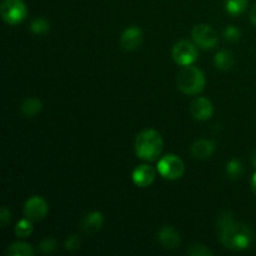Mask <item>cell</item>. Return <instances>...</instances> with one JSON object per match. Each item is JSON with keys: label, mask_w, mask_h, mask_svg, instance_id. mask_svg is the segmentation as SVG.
<instances>
[{"label": "cell", "mask_w": 256, "mask_h": 256, "mask_svg": "<svg viewBox=\"0 0 256 256\" xmlns=\"http://www.w3.org/2000/svg\"><path fill=\"white\" fill-rule=\"evenodd\" d=\"M220 240L222 245L232 250H244L250 246L254 239L252 229L246 225L236 224L229 214L219 218Z\"/></svg>", "instance_id": "6da1fadb"}, {"label": "cell", "mask_w": 256, "mask_h": 256, "mask_svg": "<svg viewBox=\"0 0 256 256\" xmlns=\"http://www.w3.org/2000/svg\"><path fill=\"white\" fill-rule=\"evenodd\" d=\"M162 150V138L156 130H144L135 139V152L140 159L152 162Z\"/></svg>", "instance_id": "7a4b0ae2"}, {"label": "cell", "mask_w": 256, "mask_h": 256, "mask_svg": "<svg viewBox=\"0 0 256 256\" xmlns=\"http://www.w3.org/2000/svg\"><path fill=\"white\" fill-rule=\"evenodd\" d=\"M178 88L184 94L196 95L202 92L205 86V75L199 68L188 65L178 74Z\"/></svg>", "instance_id": "3957f363"}, {"label": "cell", "mask_w": 256, "mask_h": 256, "mask_svg": "<svg viewBox=\"0 0 256 256\" xmlns=\"http://www.w3.org/2000/svg\"><path fill=\"white\" fill-rule=\"evenodd\" d=\"M0 12L2 19L10 25L20 24L28 15L26 5L22 0H2Z\"/></svg>", "instance_id": "277c9868"}, {"label": "cell", "mask_w": 256, "mask_h": 256, "mask_svg": "<svg viewBox=\"0 0 256 256\" xmlns=\"http://www.w3.org/2000/svg\"><path fill=\"white\" fill-rule=\"evenodd\" d=\"M158 170L160 175L168 180H176L182 176L184 174V162L179 156L174 154H170L160 159L158 164Z\"/></svg>", "instance_id": "5b68a950"}, {"label": "cell", "mask_w": 256, "mask_h": 256, "mask_svg": "<svg viewBox=\"0 0 256 256\" xmlns=\"http://www.w3.org/2000/svg\"><path fill=\"white\" fill-rule=\"evenodd\" d=\"M172 58L178 65L188 66L198 59V50L194 46V44H192L188 40H182V42H176L172 48Z\"/></svg>", "instance_id": "8992f818"}, {"label": "cell", "mask_w": 256, "mask_h": 256, "mask_svg": "<svg viewBox=\"0 0 256 256\" xmlns=\"http://www.w3.org/2000/svg\"><path fill=\"white\" fill-rule=\"evenodd\" d=\"M192 34L195 44L202 49H212V48L216 46L218 40H219L216 32L210 25L206 24L196 25L192 29Z\"/></svg>", "instance_id": "52a82bcc"}, {"label": "cell", "mask_w": 256, "mask_h": 256, "mask_svg": "<svg viewBox=\"0 0 256 256\" xmlns=\"http://www.w3.org/2000/svg\"><path fill=\"white\" fill-rule=\"evenodd\" d=\"M48 204L42 198L32 196L26 200L24 205V214L32 222L42 220L48 214Z\"/></svg>", "instance_id": "ba28073f"}, {"label": "cell", "mask_w": 256, "mask_h": 256, "mask_svg": "<svg viewBox=\"0 0 256 256\" xmlns=\"http://www.w3.org/2000/svg\"><path fill=\"white\" fill-rule=\"evenodd\" d=\"M190 112H192V116L196 120H204L210 119L212 116V112H214V108H212V102L206 98H196L194 102H192V106H190Z\"/></svg>", "instance_id": "9c48e42d"}, {"label": "cell", "mask_w": 256, "mask_h": 256, "mask_svg": "<svg viewBox=\"0 0 256 256\" xmlns=\"http://www.w3.org/2000/svg\"><path fill=\"white\" fill-rule=\"evenodd\" d=\"M142 30L138 26H129L122 35L120 39V44H122V49L132 52L135 50L140 44H142Z\"/></svg>", "instance_id": "30bf717a"}, {"label": "cell", "mask_w": 256, "mask_h": 256, "mask_svg": "<svg viewBox=\"0 0 256 256\" xmlns=\"http://www.w3.org/2000/svg\"><path fill=\"white\" fill-rule=\"evenodd\" d=\"M155 180V170L150 165H139L132 172V182L140 188H146L152 185Z\"/></svg>", "instance_id": "8fae6325"}, {"label": "cell", "mask_w": 256, "mask_h": 256, "mask_svg": "<svg viewBox=\"0 0 256 256\" xmlns=\"http://www.w3.org/2000/svg\"><path fill=\"white\" fill-rule=\"evenodd\" d=\"M158 239L165 249H175L180 244V234L172 226H162L158 232Z\"/></svg>", "instance_id": "7c38bea8"}, {"label": "cell", "mask_w": 256, "mask_h": 256, "mask_svg": "<svg viewBox=\"0 0 256 256\" xmlns=\"http://www.w3.org/2000/svg\"><path fill=\"white\" fill-rule=\"evenodd\" d=\"M102 224H104V216H102V212H92L85 215L82 222V229L86 234H94V232H98L102 229Z\"/></svg>", "instance_id": "4fadbf2b"}, {"label": "cell", "mask_w": 256, "mask_h": 256, "mask_svg": "<svg viewBox=\"0 0 256 256\" xmlns=\"http://www.w3.org/2000/svg\"><path fill=\"white\" fill-rule=\"evenodd\" d=\"M192 154L196 159H208L215 152V144L209 140H198L192 145Z\"/></svg>", "instance_id": "5bb4252c"}, {"label": "cell", "mask_w": 256, "mask_h": 256, "mask_svg": "<svg viewBox=\"0 0 256 256\" xmlns=\"http://www.w3.org/2000/svg\"><path fill=\"white\" fill-rule=\"evenodd\" d=\"M42 104L39 99H36V98H28L22 104L20 112H22V114L24 116L32 118L42 110Z\"/></svg>", "instance_id": "9a60e30c"}, {"label": "cell", "mask_w": 256, "mask_h": 256, "mask_svg": "<svg viewBox=\"0 0 256 256\" xmlns=\"http://www.w3.org/2000/svg\"><path fill=\"white\" fill-rule=\"evenodd\" d=\"M215 65L220 70H229L234 65V56L228 50H222L215 55Z\"/></svg>", "instance_id": "2e32d148"}, {"label": "cell", "mask_w": 256, "mask_h": 256, "mask_svg": "<svg viewBox=\"0 0 256 256\" xmlns=\"http://www.w3.org/2000/svg\"><path fill=\"white\" fill-rule=\"evenodd\" d=\"M8 255L10 256H32L35 254L32 245L26 242H14L8 248Z\"/></svg>", "instance_id": "e0dca14e"}, {"label": "cell", "mask_w": 256, "mask_h": 256, "mask_svg": "<svg viewBox=\"0 0 256 256\" xmlns=\"http://www.w3.org/2000/svg\"><path fill=\"white\" fill-rule=\"evenodd\" d=\"M248 6V0H226V10L232 15H239L245 12Z\"/></svg>", "instance_id": "ac0fdd59"}, {"label": "cell", "mask_w": 256, "mask_h": 256, "mask_svg": "<svg viewBox=\"0 0 256 256\" xmlns=\"http://www.w3.org/2000/svg\"><path fill=\"white\" fill-rule=\"evenodd\" d=\"M32 232V224L30 219H22L15 226V234L19 238H28Z\"/></svg>", "instance_id": "d6986e66"}, {"label": "cell", "mask_w": 256, "mask_h": 256, "mask_svg": "<svg viewBox=\"0 0 256 256\" xmlns=\"http://www.w3.org/2000/svg\"><path fill=\"white\" fill-rule=\"evenodd\" d=\"M30 29H32V32H35V34H44V32H46L48 30L50 29V25L49 22L45 19H42V18H38V19H35L34 22H32Z\"/></svg>", "instance_id": "ffe728a7"}, {"label": "cell", "mask_w": 256, "mask_h": 256, "mask_svg": "<svg viewBox=\"0 0 256 256\" xmlns=\"http://www.w3.org/2000/svg\"><path fill=\"white\" fill-rule=\"evenodd\" d=\"M228 174L232 178H238L242 172V162H238L236 159H232V162H228Z\"/></svg>", "instance_id": "44dd1931"}, {"label": "cell", "mask_w": 256, "mask_h": 256, "mask_svg": "<svg viewBox=\"0 0 256 256\" xmlns=\"http://www.w3.org/2000/svg\"><path fill=\"white\" fill-rule=\"evenodd\" d=\"M55 249H56V242L52 238H46L39 244V252H45V254L52 252Z\"/></svg>", "instance_id": "7402d4cb"}, {"label": "cell", "mask_w": 256, "mask_h": 256, "mask_svg": "<svg viewBox=\"0 0 256 256\" xmlns=\"http://www.w3.org/2000/svg\"><path fill=\"white\" fill-rule=\"evenodd\" d=\"M188 254L192 256H206L212 255V252L208 249L206 246H204V245H194V246L188 250Z\"/></svg>", "instance_id": "603a6c76"}, {"label": "cell", "mask_w": 256, "mask_h": 256, "mask_svg": "<svg viewBox=\"0 0 256 256\" xmlns=\"http://www.w3.org/2000/svg\"><path fill=\"white\" fill-rule=\"evenodd\" d=\"M240 35H242L240 30L238 29L236 26H232H232H228L224 32L225 39L230 40V42H236V40L240 38Z\"/></svg>", "instance_id": "cb8c5ba5"}, {"label": "cell", "mask_w": 256, "mask_h": 256, "mask_svg": "<svg viewBox=\"0 0 256 256\" xmlns=\"http://www.w3.org/2000/svg\"><path fill=\"white\" fill-rule=\"evenodd\" d=\"M79 246H80V239L78 235H72V236H70L69 239L66 240V242H65V248H66V250H76Z\"/></svg>", "instance_id": "d4e9b609"}, {"label": "cell", "mask_w": 256, "mask_h": 256, "mask_svg": "<svg viewBox=\"0 0 256 256\" xmlns=\"http://www.w3.org/2000/svg\"><path fill=\"white\" fill-rule=\"evenodd\" d=\"M10 216H12L10 210L6 206H2V210H0V222H2V226H5L10 222Z\"/></svg>", "instance_id": "484cf974"}, {"label": "cell", "mask_w": 256, "mask_h": 256, "mask_svg": "<svg viewBox=\"0 0 256 256\" xmlns=\"http://www.w3.org/2000/svg\"><path fill=\"white\" fill-rule=\"evenodd\" d=\"M250 18H252V24H254L255 26H256V4H255V6L252 8V14H250Z\"/></svg>", "instance_id": "4316f807"}, {"label": "cell", "mask_w": 256, "mask_h": 256, "mask_svg": "<svg viewBox=\"0 0 256 256\" xmlns=\"http://www.w3.org/2000/svg\"><path fill=\"white\" fill-rule=\"evenodd\" d=\"M252 190H254V192L256 194V172L254 175H252Z\"/></svg>", "instance_id": "83f0119b"}, {"label": "cell", "mask_w": 256, "mask_h": 256, "mask_svg": "<svg viewBox=\"0 0 256 256\" xmlns=\"http://www.w3.org/2000/svg\"><path fill=\"white\" fill-rule=\"evenodd\" d=\"M252 162H254V165L256 166V154L254 155V159H252Z\"/></svg>", "instance_id": "f1b7e54d"}]
</instances>
